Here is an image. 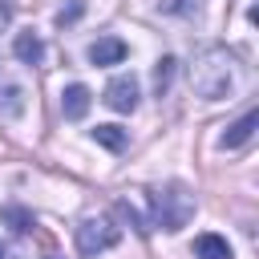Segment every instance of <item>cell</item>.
<instances>
[{
  "label": "cell",
  "instance_id": "cell-1",
  "mask_svg": "<svg viewBox=\"0 0 259 259\" xmlns=\"http://www.w3.org/2000/svg\"><path fill=\"white\" fill-rule=\"evenodd\" d=\"M190 85L202 101H223L231 97L235 89V57L223 49V45H206L194 53V65H190Z\"/></svg>",
  "mask_w": 259,
  "mask_h": 259
},
{
  "label": "cell",
  "instance_id": "cell-2",
  "mask_svg": "<svg viewBox=\"0 0 259 259\" xmlns=\"http://www.w3.org/2000/svg\"><path fill=\"white\" fill-rule=\"evenodd\" d=\"M146 198H150L154 227H162V231H182V227L194 219V198L186 194V186H182V182L150 186V190H146Z\"/></svg>",
  "mask_w": 259,
  "mask_h": 259
},
{
  "label": "cell",
  "instance_id": "cell-3",
  "mask_svg": "<svg viewBox=\"0 0 259 259\" xmlns=\"http://www.w3.org/2000/svg\"><path fill=\"white\" fill-rule=\"evenodd\" d=\"M121 239V227L109 214H85L77 223V251L81 255H101Z\"/></svg>",
  "mask_w": 259,
  "mask_h": 259
},
{
  "label": "cell",
  "instance_id": "cell-4",
  "mask_svg": "<svg viewBox=\"0 0 259 259\" xmlns=\"http://www.w3.org/2000/svg\"><path fill=\"white\" fill-rule=\"evenodd\" d=\"M105 105L117 109V113H134L138 109V77L134 73H117L105 85Z\"/></svg>",
  "mask_w": 259,
  "mask_h": 259
},
{
  "label": "cell",
  "instance_id": "cell-5",
  "mask_svg": "<svg viewBox=\"0 0 259 259\" xmlns=\"http://www.w3.org/2000/svg\"><path fill=\"white\" fill-rule=\"evenodd\" d=\"M255 130H259V109H247L235 125H227V134H223V150H239V146H247V142L255 138Z\"/></svg>",
  "mask_w": 259,
  "mask_h": 259
},
{
  "label": "cell",
  "instance_id": "cell-6",
  "mask_svg": "<svg viewBox=\"0 0 259 259\" xmlns=\"http://www.w3.org/2000/svg\"><path fill=\"white\" fill-rule=\"evenodd\" d=\"M89 105H93V93L77 81V85H69L65 93H61V113L69 117V121H81L85 113H89Z\"/></svg>",
  "mask_w": 259,
  "mask_h": 259
},
{
  "label": "cell",
  "instance_id": "cell-7",
  "mask_svg": "<svg viewBox=\"0 0 259 259\" xmlns=\"http://www.w3.org/2000/svg\"><path fill=\"white\" fill-rule=\"evenodd\" d=\"M89 61H93V65H121V61H125V40H117V36H97V40L89 45Z\"/></svg>",
  "mask_w": 259,
  "mask_h": 259
},
{
  "label": "cell",
  "instance_id": "cell-8",
  "mask_svg": "<svg viewBox=\"0 0 259 259\" xmlns=\"http://www.w3.org/2000/svg\"><path fill=\"white\" fill-rule=\"evenodd\" d=\"M194 259H235V255H231V243L223 235L206 231V235L194 239Z\"/></svg>",
  "mask_w": 259,
  "mask_h": 259
},
{
  "label": "cell",
  "instance_id": "cell-9",
  "mask_svg": "<svg viewBox=\"0 0 259 259\" xmlns=\"http://www.w3.org/2000/svg\"><path fill=\"white\" fill-rule=\"evenodd\" d=\"M12 53H16L24 65H40V61H45V40H40L36 32H16Z\"/></svg>",
  "mask_w": 259,
  "mask_h": 259
},
{
  "label": "cell",
  "instance_id": "cell-10",
  "mask_svg": "<svg viewBox=\"0 0 259 259\" xmlns=\"http://www.w3.org/2000/svg\"><path fill=\"white\" fill-rule=\"evenodd\" d=\"M93 142L117 154V150H125V142H130V134H125L121 125H97V130H93Z\"/></svg>",
  "mask_w": 259,
  "mask_h": 259
},
{
  "label": "cell",
  "instance_id": "cell-11",
  "mask_svg": "<svg viewBox=\"0 0 259 259\" xmlns=\"http://www.w3.org/2000/svg\"><path fill=\"white\" fill-rule=\"evenodd\" d=\"M20 113H24V89L4 85L0 89V117H20Z\"/></svg>",
  "mask_w": 259,
  "mask_h": 259
},
{
  "label": "cell",
  "instance_id": "cell-12",
  "mask_svg": "<svg viewBox=\"0 0 259 259\" xmlns=\"http://www.w3.org/2000/svg\"><path fill=\"white\" fill-rule=\"evenodd\" d=\"M174 69H178L174 57H162V61L154 65V93H158V97L170 93V85H174Z\"/></svg>",
  "mask_w": 259,
  "mask_h": 259
},
{
  "label": "cell",
  "instance_id": "cell-13",
  "mask_svg": "<svg viewBox=\"0 0 259 259\" xmlns=\"http://www.w3.org/2000/svg\"><path fill=\"white\" fill-rule=\"evenodd\" d=\"M0 219H4V223H12V231H20V235L36 227V219H32L24 206H0Z\"/></svg>",
  "mask_w": 259,
  "mask_h": 259
},
{
  "label": "cell",
  "instance_id": "cell-14",
  "mask_svg": "<svg viewBox=\"0 0 259 259\" xmlns=\"http://www.w3.org/2000/svg\"><path fill=\"white\" fill-rule=\"evenodd\" d=\"M81 8H85V4H81V0H73L69 8H61V12H57V24H73V20L81 16Z\"/></svg>",
  "mask_w": 259,
  "mask_h": 259
},
{
  "label": "cell",
  "instance_id": "cell-15",
  "mask_svg": "<svg viewBox=\"0 0 259 259\" xmlns=\"http://www.w3.org/2000/svg\"><path fill=\"white\" fill-rule=\"evenodd\" d=\"M162 12H198V0H166Z\"/></svg>",
  "mask_w": 259,
  "mask_h": 259
},
{
  "label": "cell",
  "instance_id": "cell-16",
  "mask_svg": "<svg viewBox=\"0 0 259 259\" xmlns=\"http://www.w3.org/2000/svg\"><path fill=\"white\" fill-rule=\"evenodd\" d=\"M8 20H12V4H0V28H8Z\"/></svg>",
  "mask_w": 259,
  "mask_h": 259
},
{
  "label": "cell",
  "instance_id": "cell-17",
  "mask_svg": "<svg viewBox=\"0 0 259 259\" xmlns=\"http://www.w3.org/2000/svg\"><path fill=\"white\" fill-rule=\"evenodd\" d=\"M0 259H4V247H0Z\"/></svg>",
  "mask_w": 259,
  "mask_h": 259
},
{
  "label": "cell",
  "instance_id": "cell-18",
  "mask_svg": "<svg viewBox=\"0 0 259 259\" xmlns=\"http://www.w3.org/2000/svg\"><path fill=\"white\" fill-rule=\"evenodd\" d=\"M49 259H57V255H49Z\"/></svg>",
  "mask_w": 259,
  "mask_h": 259
}]
</instances>
